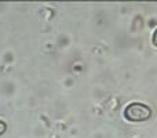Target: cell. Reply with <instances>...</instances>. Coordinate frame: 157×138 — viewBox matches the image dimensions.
Instances as JSON below:
<instances>
[{"mask_svg": "<svg viewBox=\"0 0 157 138\" xmlns=\"http://www.w3.org/2000/svg\"><path fill=\"white\" fill-rule=\"evenodd\" d=\"M6 130H7V124H6L4 122H2V120H0V136H2V134H4Z\"/></svg>", "mask_w": 157, "mask_h": 138, "instance_id": "7a4b0ae2", "label": "cell"}, {"mask_svg": "<svg viewBox=\"0 0 157 138\" xmlns=\"http://www.w3.org/2000/svg\"><path fill=\"white\" fill-rule=\"evenodd\" d=\"M152 41L155 46H157V29L155 30V33H153V37H152Z\"/></svg>", "mask_w": 157, "mask_h": 138, "instance_id": "3957f363", "label": "cell"}, {"mask_svg": "<svg viewBox=\"0 0 157 138\" xmlns=\"http://www.w3.org/2000/svg\"><path fill=\"white\" fill-rule=\"evenodd\" d=\"M124 116L131 122H145V120L150 119L152 109L146 104L132 102L127 105V108L124 109Z\"/></svg>", "mask_w": 157, "mask_h": 138, "instance_id": "6da1fadb", "label": "cell"}]
</instances>
